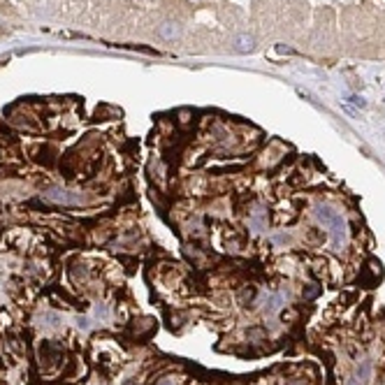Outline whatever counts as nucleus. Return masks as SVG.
<instances>
[{
    "instance_id": "1",
    "label": "nucleus",
    "mask_w": 385,
    "mask_h": 385,
    "mask_svg": "<svg viewBox=\"0 0 385 385\" xmlns=\"http://www.w3.org/2000/svg\"><path fill=\"white\" fill-rule=\"evenodd\" d=\"M42 200H46L49 204H56V207H82L84 204V195L61 188V186H46L42 190Z\"/></svg>"
},
{
    "instance_id": "2",
    "label": "nucleus",
    "mask_w": 385,
    "mask_h": 385,
    "mask_svg": "<svg viewBox=\"0 0 385 385\" xmlns=\"http://www.w3.org/2000/svg\"><path fill=\"white\" fill-rule=\"evenodd\" d=\"M63 360V348L58 343H51V341H44L42 346H40V364L44 367V369H53V367H58Z\"/></svg>"
},
{
    "instance_id": "3",
    "label": "nucleus",
    "mask_w": 385,
    "mask_h": 385,
    "mask_svg": "<svg viewBox=\"0 0 385 385\" xmlns=\"http://www.w3.org/2000/svg\"><path fill=\"white\" fill-rule=\"evenodd\" d=\"M186 256H188V260L195 267H209L212 262H216V257H214V253H209V251L200 249V246H195V244H186Z\"/></svg>"
},
{
    "instance_id": "4",
    "label": "nucleus",
    "mask_w": 385,
    "mask_h": 385,
    "mask_svg": "<svg viewBox=\"0 0 385 385\" xmlns=\"http://www.w3.org/2000/svg\"><path fill=\"white\" fill-rule=\"evenodd\" d=\"M153 330H156V320L149 316L137 318V320L130 323V334H132L135 339H146V337H151Z\"/></svg>"
},
{
    "instance_id": "5",
    "label": "nucleus",
    "mask_w": 385,
    "mask_h": 385,
    "mask_svg": "<svg viewBox=\"0 0 385 385\" xmlns=\"http://www.w3.org/2000/svg\"><path fill=\"white\" fill-rule=\"evenodd\" d=\"M327 227H330V234H332V244L339 249L341 242H343V237H346V223H343V218H341V214H337Z\"/></svg>"
},
{
    "instance_id": "6",
    "label": "nucleus",
    "mask_w": 385,
    "mask_h": 385,
    "mask_svg": "<svg viewBox=\"0 0 385 385\" xmlns=\"http://www.w3.org/2000/svg\"><path fill=\"white\" fill-rule=\"evenodd\" d=\"M158 35L165 42H174V40H179L181 38V26L176 21H165V23H160L158 26Z\"/></svg>"
},
{
    "instance_id": "7",
    "label": "nucleus",
    "mask_w": 385,
    "mask_h": 385,
    "mask_svg": "<svg viewBox=\"0 0 385 385\" xmlns=\"http://www.w3.org/2000/svg\"><path fill=\"white\" fill-rule=\"evenodd\" d=\"M88 276H91V272H88V267H86L84 262H75L72 267H70V279L75 281L77 286L86 283V281H88Z\"/></svg>"
},
{
    "instance_id": "8",
    "label": "nucleus",
    "mask_w": 385,
    "mask_h": 385,
    "mask_svg": "<svg viewBox=\"0 0 385 385\" xmlns=\"http://www.w3.org/2000/svg\"><path fill=\"white\" fill-rule=\"evenodd\" d=\"M283 304H286V297H283L281 293H272L267 299H264V311H267V313H276Z\"/></svg>"
},
{
    "instance_id": "9",
    "label": "nucleus",
    "mask_w": 385,
    "mask_h": 385,
    "mask_svg": "<svg viewBox=\"0 0 385 385\" xmlns=\"http://www.w3.org/2000/svg\"><path fill=\"white\" fill-rule=\"evenodd\" d=\"M244 246H246V239H244L242 234L230 232L225 237V249L227 251H232V253H239V251H244Z\"/></svg>"
},
{
    "instance_id": "10",
    "label": "nucleus",
    "mask_w": 385,
    "mask_h": 385,
    "mask_svg": "<svg viewBox=\"0 0 385 385\" xmlns=\"http://www.w3.org/2000/svg\"><path fill=\"white\" fill-rule=\"evenodd\" d=\"M186 313L183 311H172L170 316H167V320H170V330H174V332H179L183 327V323H186Z\"/></svg>"
},
{
    "instance_id": "11",
    "label": "nucleus",
    "mask_w": 385,
    "mask_h": 385,
    "mask_svg": "<svg viewBox=\"0 0 385 385\" xmlns=\"http://www.w3.org/2000/svg\"><path fill=\"white\" fill-rule=\"evenodd\" d=\"M369 376H371V362H369V360H364V362L357 367V381H360V385L367 383Z\"/></svg>"
},
{
    "instance_id": "12",
    "label": "nucleus",
    "mask_w": 385,
    "mask_h": 385,
    "mask_svg": "<svg viewBox=\"0 0 385 385\" xmlns=\"http://www.w3.org/2000/svg\"><path fill=\"white\" fill-rule=\"evenodd\" d=\"M251 49H253V38H251V35H239V38H237V51L246 53V51H251Z\"/></svg>"
},
{
    "instance_id": "13",
    "label": "nucleus",
    "mask_w": 385,
    "mask_h": 385,
    "mask_svg": "<svg viewBox=\"0 0 385 385\" xmlns=\"http://www.w3.org/2000/svg\"><path fill=\"white\" fill-rule=\"evenodd\" d=\"M253 299H256V288H253V286H246L242 290V295H239V302H242V304H251Z\"/></svg>"
},
{
    "instance_id": "14",
    "label": "nucleus",
    "mask_w": 385,
    "mask_h": 385,
    "mask_svg": "<svg viewBox=\"0 0 385 385\" xmlns=\"http://www.w3.org/2000/svg\"><path fill=\"white\" fill-rule=\"evenodd\" d=\"M302 295H304V299H313V297H318V295H320V286H316V283H309V286H304Z\"/></svg>"
},
{
    "instance_id": "15",
    "label": "nucleus",
    "mask_w": 385,
    "mask_h": 385,
    "mask_svg": "<svg viewBox=\"0 0 385 385\" xmlns=\"http://www.w3.org/2000/svg\"><path fill=\"white\" fill-rule=\"evenodd\" d=\"M367 269H369V274H371V281L381 279V274H383V269H381V262H376V260H369Z\"/></svg>"
},
{
    "instance_id": "16",
    "label": "nucleus",
    "mask_w": 385,
    "mask_h": 385,
    "mask_svg": "<svg viewBox=\"0 0 385 385\" xmlns=\"http://www.w3.org/2000/svg\"><path fill=\"white\" fill-rule=\"evenodd\" d=\"M306 239H309V242H313V244H323L325 234H320L318 230H309V234H306Z\"/></svg>"
},
{
    "instance_id": "17",
    "label": "nucleus",
    "mask_w": 385,
    "mask_h": 385,
    "mask_svg": "<svg viewBox=\"0 0 385 385\" xmlns=\"http://www.w3.org/2000/svg\"><path fill=\"white\" fill-rule=\"evenodd\" d=\"M95 316L102 318V320L107 318V306H105V304H98V306H95Z\"/></svg>"
},
{
    "instance_id": "18",
    "label": "nucleus",
    "mask_w": 385,
    "mask_h": 385,
    "mask_svg": "<svg viewBox=\"0 0 385 385\" xmlns=\"http://www.w3.org/2000/svg\"><path fill=\"white\" fill-rule=\"evenodd\" d=\"M156 385H174V383H172V381H170V378H165V381H158V383H156Z\"/></svg>"
}]
</instances>
